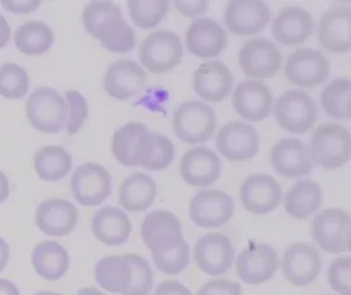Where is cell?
<instances>
[{"label": "cell", "mask_w": 351, "mask_h": 295, "mask_svg": "<svg viewBox=\"0 0 351 295\" xmlns=\"http://www.w3.org/2000/svg\"><path fill=\"white\" fill-rule=\"evenodd\" d=\"M114 159L125 167L162 171L174 159V144L165 136L150 133L144 124L128 123L117 129L112 138Z\"/></svg>", "instance_id": "6da1fadb"}, {"label": "cell", "mask_w": 351, "mask_h": 295, "mask_svg": "<svg viewBox=\"0 0 351 295\" xmlns=\"http://www.w3.org/2000/svg\"><path fill=\"white\" fill-rule=\"evenodd\" d=\"M82 18L86 31L112 53L125 54L136 47V33L114 3L93 1L86 5Z\"/></svg>", "instance_id": "7a4b0ae2"}, {"label": "cell", "mask_w": 351, "mask_h": 295, "mask_svg": "<svg viewBox=\"0 0 351 295\" xmlns=\"http://www.w3.org/2000/svg\"><path fill=\"white\" fill-rule=\"evenodd\" d=\"M312 163L325 170H338L350 160V131L342 125H319L311 140Z\"/></svg>", "instance_id": "3957f363"}, {"label": "cell", "mask_w": 351, "mask_h": 295, "mask_svg": "<svg viewBox=\"0 0 351 295\" xmlns=\"http://www.w3.org/2000/svg\"><path fill=\"white\" fill-rule=\"evenodd\" d=\"M173 129L176 138L189 144L204 143L215 134L216 113L203 101H184L174 112Z\"/></svg>", "instance_id": "277c9868"}, {"label": "cell", "mask_w": 351, "mask_h": 295, "mask_svg": "<svg viewBox=\"0 0 351 295\" xmlns=\"http://www.w3.org/2000/svg\"><path fill=\"white\" fill-rule=\"evenodd\" d=\"M25 112L33 129L56 134L66 126L69 110L64 96L50 87H41L28 97Z\"/></svg>", "instance_id": "5b68a950"}, {"label": "cell", "mask_w": 351, "mask_h": 295, "mask_svg": "<svg viewBox=\"0 0 351 295\" xmlns=\"http://www.w3.org/2000/svg\"><path fill=\"white\" fill-rule=\"evenodd\" d=\"M138 54L141 63L150 73L165 74L182 63L183 44L174 31H152L141 42Z\"/></svg>", "instance_id": "8992f818"}, {"label": "cell", "mask_w": 351, "mask_h": 295, "mask_svg": "<svg viewBox=\"0 0 351 295\" xmlns=\"http://www.w3.org/2000/svg\"><path fill=\"white\" fill-rule=\"evenodd\" d=\"M350 231V214L339 207L321 211L311 227L312 239L328 253L349 252Z\"/></svg>", "instance_id": "52a82bcc"}, {"label": "cell", "mask_w": 351, "mask_h": 295, "mask_svg": "<svg viewBox=\"0 0 351 295\" xmlns=\"http://www.w3.org/2000/svg\"><path fill=\"white\" fill-rule=\"evenodd\" d=\"M275 118L283 130L293 134H303L316 123L317 109L313 99L306 92L288 90L278 99Z\"/></svg>", "instance_id": "ba28073f"}, {"label": "cell", "mask_w": 351, "mask_h": 295, "mask_svg": "<svg viewBox=\"0 0 351 295\" xmlns=\"http://www.w3.org/2000/svg\"><path fill=\"white\" fill-rule=\"evenodd\" d=\"M239 63L247 78L272 79L282 67L283 55L272 41L261 37L245 42Z\"/></svg>", "instance_id": "9c48e42d"}, {"label": "cell", "mask_w": 351, "mask_h": 295, "mask_svg": "<svg viewBox=\"0 0 351 295\" xmlns=\"http://www.w3.org/2000/svg\"><path fill=\"white\" fill-rule=\"evenodd\" d=\"M71 194L82 206H97L112 194L111 173L101 164L84 163L71 177Z\"/></svg>", "instance_id": "30bf717a"}, {"label": "cell", "mask_w": 351, "mask_h": 295, "mask_svg": "<svg viewBox=\"0 0 351 295\" xmlns=\"http://www.w3.org/2000/svg\"><path fill=\"white\" fill-rule=\"evenodd\" d=\"M234 214L232 196L220 189L200 190L190 202V218L203 229H217L226 225Z\"/></svg>", "instance_id": "8fae6325"}, {"label": "cell", "mask_w": 351, "mask_h": 295, "mask_svg": "<svg viewBox=\"0 0 351 295\" xmlns=\"http://www.w3.org/2000/svg\"><path fill=\"white\" fill-rule=\"evenodd\" d=\"M330 74L328 58L315 49L303 47L289 54L285 75L291 84L299 87H317Z\"/></svg>", "instance_id": "7c38bea8"}, {"label": "cell", "mask_w": 351, "mask_h": 295, "mask_svg": "<svg viewBox=\"0 0 351 295\" xmlns=\"http://www.w3.org/2000/svg\"><path fill=\"white\" fill-rule=\"evenodd\" d=\"M193 257L199 269L208 276H223L234 263V248L228 236L210 233L202 236L193 249Z\"/></svg>", "instance_id": "4fadbf2b"}, {"label": "cell", "mask_w": 351, "mask_h": 295, "mask_svg": "<svg viewBox=\"0 0 351 295\" xmlns=\"http://www.w3.org/2000/svg\"><path fill=\"white\" fill-rule=\"evenodd\" d=\"M216 147L229 162L243 163L252 160L259 151V136L256 127L242 121H232L219 131Z\"/></svg>", "instance_id": "5bb4252c"}, {"label": "cell", "mask_w": 351, "mask_h": 295, "mask_svg": "<svg viewBox=\"0 0 351 295\" xmlns=\"http://www.w3.org/2000/svg\"><path fill=\"white\" fill-rule=\"evenodd\" d=\"M141 236L153 253L170 251L184 242L182 223L169 210L149 213L141 225Z\"/></svg>", "instance_id": "9a60e30c"}, {"label": "cell", "mask_w": 351, "mask_h": 295, "mask_svg": "<svg viewBox=\"0 0 351 295\" xmlns=\"http://www.w3.org/2000/svg\"><path fill=\"white\" fill-rule=\"evenodd\" d=\"M241 201L246 211L263 216L274 211L282 202L280 184L267 173H253L241 185Z\"/></svg>", "instance_id": "2e32d148"}, {"label": "cell", "mask_w": 351, "mask_h": 295, "mask_svg": "<svg viewBox=\"0 0 351 295\" xmlns=\"http://www.w3.org/2000/svg\"><path fill=\"white\" fill-rule=\"evenodd\" d=\"M279 266L276 251L267 244L250 243L247 248L242 249L236 270L240 280L246 285H262L271 280Z\"/></svg>", "instance_id": "e0dca14e"}, {"label": "cell", "mask_w": 351, "mask_h": 295, "mask_svg": "<svg viewBox=\"0 0 351 295\" xmlns=\"http://www.w3.org/2000/svg\"><path fill=\"white\" fill-rule=\"evenodd\" d=\"M271 17L270 7L259 0H233L225 7L223 18L229 31L237 36H253L266 28Z\"/></svg>", "instance_id": "ac0fdd59"}, {"label": "cell", "mask_w": 351, "mask_h": 295, "mask_svg": "<svg viewBox=\"0 0 351 295\" xmlns=\"http://www.w3.org/2000/svg\"><path fill=\"white\" fill-rule=\"evenodd\" d=\"M322 260L317 249L309 243H296L288 247L282 260L285 279L299 287L317 280Z\"/></svg>", "instance_id": "d6986e66"}, {"label": "cell", "mask_w": 351, "mask_h": 295, "mask_svg": "<svg viewBox=\"0 0 351 295\" xmlns=\"http://www.w3.org/2000/svg\"><path fill=\"white\" fill-rule=\"evenodd\" d=\"M315 20L312 14L298 5L282 8L272 21L275 41L287 47L304 44L313 33Z\"/></svg>", "instance_id": "ffe728a7"}, {"label": "cell", "mask_w": 351, "mask_h": 295, "mask_svg": "<svg viewBox=\"0 0 351 295\" xmlns=\"http://www.w3.org/2000/svg\"><path fill=\"white\" fill-rule=\"evenodd\" d=\"M80 214L74 203L62 198H50L38 205L36 225L48 236H67L78 226Z\"/></svg>", "instance_id": "44dd1931"}, {"label": "cell", "mask_w": 351, "mask_h": 295, "mask_svg": "<svg viewBox=\"0 0 351 295\" xmlns=\"http://www.w3.org/2000/svg\"><path fill=\"white\" fill-rule=\"evenodd\" d=\"M319 45L326 50L342 54L351 49V8L335 5L321 16L317 31Z\"/></svg>", "instance_id": "7402d4cb"}, {"label": "cell", "mask_w": 351, "mask_h": 295, "mask_svg": "<svg viewBox=\"0 0 351 295\" xmlns=\"http://www.w3.org/2000/svg\"><path fill=\"white\" fill-rule=\"evenodd\" d=\"M272 101L271 90L258 80L241 81L232 96L236 112L252 123L263 121L270 116Z\"/></svg>", "instance_id": "603a6c76"}, {"label": "cell", "mask_w": 351, "mask_h": 295, "mask_svg": "<svg viewBox=\"0 0 351 295\" xmlns=\"http://www.w3.org/2000/svg\"><path fill=\"white\" fill-rule=\"evenodd\" d=\"M272 167L276 173L287 179H299L312 171L309 147L298 138H283L274 144Z\"/></svg>", "instance_id": "cb8c5ba5"}, {"label": "cell", "mask_w": 351, "mask_h": 295, "mask_svg": "<svg viewBox=\"0 0 351 295\" xmlns=\"http://www.w3.org/2000/svg\"><path fill=\"white\" fill-rule=\"evenodd\" d=\"M192 87L206 101L220 103L230 94L233 75L229 67L220 61L202 63L193 73Z\"/></svg>", "instance_id": "d4e9b609"}, {"label": "cell", "mask_w": 351, "mask_h": 295, "mask_svg": "<svg viewBox=\"0 0 351 295\" xmlns=\"http://www.w3.org/2000/svg\"><path fill=\"white\" fill-rule=\"evenodd\" d=\"M228 36L223 27L207 17L193 20L187 33L186 44L189 51L199 58H213L223 53Z\"/></svg>", "instance_id": "484cf974"}, {"label": "cell", "mask_w": 351, "mask_h": 295, "mask_svg": "<svg viewBox=\"0 0 351 295\" xmlns=\"http://www.w3.org/2000/svg\"><path fill=\"white\" fill-rule=\"evenodd\" d=\"M180 175L192 187H209L221 175V160L215 151L207 147H195L183 155Z\"/></svg>", "instance_id": "4316f807"}, {"label": "cell", "mask_w": 351, "mask_h": 295, "mask_svg": "<svg viewBox=\"0 0 351 295\" xmlns=\"http://www.w3.org/2000/svg\"><path fill=\"white\" fill-rule=\"evenodd\" d=\"M146 75L143 67L129 60L112 63L104 77V90L116 100H128L141 92Z\"/></svg>", "instance_id": "83f0119b"}, {"label": "cell", "mask_w": 351, "mask_h": 295, "mask_svg": "<svg viewBox=\"0 0 351 295\" xmlns=\"http://www.w3.org/2000/svg\"><path fill=\"white\" fill-rule=\"evenodd\" d=\"M132 229L128 216L114 206H106L93 217V233L96 239L111 247L127 243Z\"/></svg>", "instance_id": "f1b7e54d"}, {"label": "cell", "mask_w": 351, "mask_h": 295, "mask_svg": "<svg viewBox=\"0 0 351 295\" xmlns=\"http://www.w3.org/2000/svg\"><path fill=\"white\" fill-rule=\"evenodd\" d=\"M95 281L100 287L112 294L125 295L133 282V266L127 257L108 256L99 260L95 265Z\"/></svg>", "instance_id": "f546056e"}, {"label": "cell", "mask_w": 351, "mask_h": 295, "mask_svg": "<svg viewBox=\"0 0 351 295\" xmlns=\"http://www.w3.org/2000/svg\"><path fill=\"white\" fill-rule=\"evenodd\" d=\"M157 184L146 173L136 172L128 176L119 190V203L130 213L146 211L156 200Z\"/></svg>", "instance_id": "4dcf8cb0"}, {"label": "cell", "mask_w": 351, "mask_h": 295, "mask_svg": "<svg viewBox=\"0 0 351 295\" xmlns=\"http://www.w3.org/2000/svg\"><path fill=\"white\" fill-rule=\"evenodd\" d=\"M32 265L40 277L54 282L61 280L69 270L70 256L60 243L45 240L33 249Z\"/></svg>", "instance_id": "1f68e13d"}, {"label": "cell", "mask_w": 351, "mask_h": 295, "mask_svg": "<svg viewBox=\"0 0 351 295\" xmlns=\"http://www.w3.org/2000/svg\"><path fill=\"white\" fill-rule=\"evenodd\" d=\"M322 205V190L316 181L300 180L289 188L285 198L288 216L305 219L317 211Z\"/></svg>", "instance_id": "d6a6232c"}, {"label": "cell", "mask_w": 351, "mask_h": 295, "mask_svg": "<svg viewBox=\"0 0 351 295\" xmlns=\"http://www.w3.org/2000/svg\"><path fill=\"white\" fill-rule=\"evenodd\" d=\"M33 167L43 181L62 180L73 168V157L61 146H44L33 157Z\"/></svg>", "instance_id": "836d02e7"}, {"label": "cell", "mask_w": 351, "mask_h": 295, "mask_svg": "<svg viewBox=\"0 0 351 295\" xmlns=\"http://www.w3.org/2000/svg\"><path fill=\"white\" fill-rule=\"evenodd\" d=\"M54 41V31L43 21H27L15 31L17 50L29 57L45 54Z\"/></svg>", "instance_id": "e575fe53"}, {"label": "cell", "mask_w": 351, "mask_h": 295, "mask_svg": "<svg viewBox=\"0 0 351 295\" xmlns=\"http://www.w3.org/2000/svg\"><path fill=\"white\" fill-rule=\"evenodd\" d=\"M351 81L350 79H335L322 91V108L328 116L333 118L349 120L350 118Z\"/></svg>", "instance_id": "d590c367"}, {"label": "cell", "mask_w": 351, "mask_h": 295, "mask_svg": "<svg viewBox=\"0 0 351 295\" xmlns=\"http://www.w3.org/2000/svg\"><path fill=\"white\" fill-rule=\"evenodd\" d=\"M129 16L132 21L143 28L152 29L157 27L169 11L166 0H129Z\"/></svg>", "instance_id": "8d00e7d4"}, {"label": "cell", "mask_w": 351, "mask_h": 295, "mask_svg": "<svg viewBox=\"0 0 351 295\" xmlns=\"http://www.w3.org/2000/svg\"><path fill=\"white\" fill-rule=\"evenodd\" d=\"M29 90V77L24 67L16 63L0 66V96L8 100H21Z\"/></svg>", "instance_id": "74e56055"}, {"label": "cell", "mask_w": 351, "mask_h": 295, "mask_svg": "<svg viewBox=\"0 0 351 295\" xmlns=\"http://www.w3.org/2000/svg\"><path fill=\"white\" fill-rule=\"evenodd\" d=\"M153 261L163 274L178 276L190 264V247L184 240L176 248L153 253Z\"/></svg>", "instance_id": "f35d334b"}, {"label": "cell", "mask_w": 351, "mask_h": 295, "mask_svg": "<svg viewBox=\"0 0 351 295\" xmlns=\"http://www.w3.org/2000/svg\"><path fill=\"white\" fill-rule=\"evenodd\" d=\"M64 100L69 110L64 129L69 136H74L80 131L88 117V103L84 96L75 90H69L64 94Z\"/></svg>", "instance_id": "ab89813d"}, {"label": "cell", "mask_w": 351, "mask_h": 295, "mask_svg": "<svg viewBox=\"0 0 351 295\" xmlns=\"http://www.w3.org/2000/svg\"><path fill=\"white\" fill-rule=\"evenodd\" d=\"M130 264L133 266V282L129 289L128 293L125 295H149L152 293L153 285H154V277L153 270L150 264L145 260L144 257L128 253L127 255Z\"/></svg>", "instance_id": "60d3db41"}, {"label": "cell", "mask_w": 351, "mask_h": 295, "mask_svg": "<svg viewBox=\"0 0 351 295\" xmlns=\"http://www.w3.org/2000/svg\"><path fill=\"white\" fill-rule=\"evenodd\" d=\"M328 282L335 293L351 295V259L349 256L338 257L328 269Z\"/></svg>", "instance_id": "b9f144b4"}, {"label": "cell", "mask_w": 351, "mask_h": 295, "mask_svg": "<svg viewBox=\"0 0 351 295\" xmlns=\"http://www.w3.org/2000/svg\"><path fill=\"white\" fill-rule=\"evenodd\" d=\"M196 295H242V289L232 281L213 280L203 285Z\"/></svg>", "instance_id": "7bdbcfd3"}, {"label": "cell", "mask_w": 351, "mask_h": 295, "mask_svg": "<svg viewBox=\"0 0 351 295\" xmlns=\"http://www.w3.org/2000/svg\"><path fill=\"white\" fill-rule=\"evenodd\" d=\"M1 5L4 10L14 12V14H31L34 12L37 8H40L41 1L40 0H25V1H19V0H3Z\"/></svg>", "instance_id": "ee69618b"}, {"label": "cell", "mask_w": 351, "mask_h": 295, "mask_svg": "<svg viewBox=\"0 0 351 295\" xmlns=\"http://www.w3.org/2000/svg\"><path fill=\"white\" fill-rule=\"evenodd\" d=\"M176 8L179 10V12L182 15L187 16V17H195V16L202 15L208 10L209 3L208 1H182V0H176Z\"/></svg>", "instance_id": "f6af8a7d"}, {"label": "cell", "mask_w": 351, "mask_h": 295, "mask_svg": "<svg viewBox=\"0 0 351 295\" xmlns=\"http://www.w3.org/2000/svg\"><path fill=\"white\" fill-rule=\"evenodd\" d=\"M154 295H192V293L178 281H165L157 287Z\"/></svg>", "instance_id": "bcb514c9"}, {"label": "cell", "mask_w": 351, "mask_h": 295, "mask_svg": "<svg viewBox=\"0 0 351 295\" xmlns=\"http://www.w3.org/2000/svg\"><path fill=\"white\" fill-rule=\"evenodd\" d=\"M11 37V28L5 20V17L0 14V49L5 47Z\"/></svg>", "instance_id": "7dc6e473"}, {"label": "cell", "mask_w": 351, "mask_h": 295, "mask_svg": "<svg viewBox=\"0 0 351 295\" xmlns=\"http://www.w3.org/2000/svg\"><path fill=\"white\" fill-rule=\"evenodd\" d=\"M10 260V246L8 243L0 236V272L5 269Z\"/></svg>", "instance_id": "c3c4849f"}, {"label": "cell", "mask_w": 351, "mask_h": 295, "mask_svg": "<svg viewBox=\"0 0 351 295\" xmlns=\"http://www.w3.org/2000/svg\"><path fill=\"white\" fill-rule=\"evenodd\" d=\"M10 181L5 176V173L3 171H0V203L7 201L8 197H10Z\"/></svg>", "instance_id": "681fc988"}, {"label": "cell", "mask_w": 351, "mask_h": 295, "mask_svg": "<svg viewBox=\"0 0 351 295\" xmlns=\"http://www.w3.org/2000/svg\"><path fill=\"white\" fill-rule=\"evenodd\" d=\"M0 295H20V292L14 282L0 279Z\"/></svg>", "instance_id": "f907efd6"}, {"label": "cell", "mask_w": 351, "mask_h": 295, "mask_svg": "<svg viewBox=\"0 0 351 295\" xmlns=\"http://www.w3.org/2000/svg\"><path fill=\"white\" fill-rule=\"evenodd\" d=\"M77 295H107L106 293H103V292H100L99 289H96V287H93V286H90V287H84V289H80V292H78V294Z\"/></svg>", "instance_id": "816d5d0a"}, {"label": "cell", "mask_w": 351, "mask_h": 295, "mask_svg": "<svg viewBox=\"0 0 351 295\" xmlns=\"http://www.w3.org/2000/svg\"><path fill=\"white\" fill-rule=\"evenodd\" d=\"M32 295H62L58 294V293H53V292H48V290H44V292H37Z\"/></svg>", "instance_id": "f5cc1de1"}]
</instances>
